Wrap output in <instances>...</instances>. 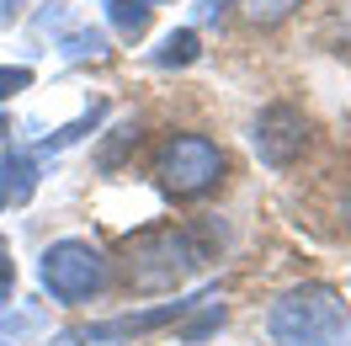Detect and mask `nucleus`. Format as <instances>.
<instances>
[{
	"mask_svg": "<svg viewBox=\"0 0 351 346\" xmlns=\"http://www.w3.org/2000/svg\"><path fill=\"white\" fill-rule=\"evenodd\" d=\"M271 346H351V309L325 282H298L266 314Z\"/></svg>",
	"mask_w": 351,
	"mask_h": 346,
	"instance_id": "1",
	"label": "nucleus"
},
{
	"mask_svg": "<svg viewBox=\"0 0 351 346\" xmlns=\"http://www.w3.org/2000/svg\"><path fill=\"white\" fill-rule=\"evenodd\" d=\"M208 256H213L208 240H197L192 229H144L138 240H128V282L133 288H176Z\"/></svg>",
	"mask_w": 351,
	"mask_h": 346,
	"instance_id": "2",
	"label": "nucleus"
},
{
	"mask_svg": "<svg viewBox=\"0 0 351 346\" xmlns=\"http://www.w3.org/2000/svg\"><path fill=\"white\" fill-rule=\"evenodd\" d=\"M38 277H43L48 299L80 309V303L101 299V293L112 288V266H107V256H101L96 245H86V240H59V245L43 251Z\"/></svg>",
	"mask_w": 351,
	"mask_h": 346,
	"instance_id": "3",
	"label": "nucleus"
},
{
	"mask_svg": "<svg viewBox=\"0 0 351 346\" xmlns=\"http://www.w3.org/2000/svg\"><path fill=\"white\" fill-rule=\"evenodd\" d=\"M154 176L171 197H208L223 181V150L202 133H176L154 160Z\"/></svg>",
	"mask_w": 351,
	"mask_h": 346,
	"instance_id": "4",
	"label": "nucleus"
},
{
	"mask_svg": "<svg viewBox=\"0 0 351 346\" xmlns=\"http://www.w3.org/2000/svg\"><path fill=\"white\" fill-rule=\"evenodd\" d=\"M250 144H256V154H261V165L287 171V165L308 150V117L293 107V102H271V107H261V117H256Z\"/></svg>",
	"mask_w": 351,
	"mask_h": 346,
	"instance_id": "5",
	"label": "nucleus"
},
{
	"mask_svg": "<svg viewBox=\"0 0 351 346\" xmlns=\"http://www.w3.org/2000/svg\"><path fill=\"white\" fill-rule=\"evenodd\" d=\"M186 309H192V303H160V309H144V314H117V320H107V325H86V330H75V336H64V341H75V346H101V341L149 336V330H160V325H176Z\"/></svg>",
	"mask_w": 351,
	"mask_h": 346,
	"instance_id": "6",
	"label": "nucleus"
},
{
	"mask_svg": "<svg viewBox=\"0 0 351 346\" xmlns=\"http://www.w3.org/2000/svg\"><path fill=\"white\" fill-rule=\"evenodd\" d=\"M101 11H107L112 32H117L123 43H138V38L149 32V5H144V0H101Z\"/></svg>",
	"mask_w": 351,
	"mask_h": 346,
	"instance_id": "7",
	"label": "nucleus"
},
{
	"mask_svg": "<svg viewBox=\"0 0 351 346\" xmlns=\"http://www.w3.org/2000/svg\"><path fill=\"white\" fill-rule=\"evenodd\" d=\"M197 54H202L197 32H192V27H176V32H165V38H160V48L149 54V65H160V69H181V65H192Z\"/></svg>",
	"mask_w": 351,
	"mask_h": 346,
	"instance_id": "8",
	"label": "nucleus"
},
{
	"mask_svg": "<svg viewBox=\"0 0 351 346\" xmlns=\"http://www.w3.org/2000/svg\"><path fill=\"white\" fill-rule=\"evenodd\" d=\"M107 48H112L107 32H96V27H75V32L59 38V54H64V59H101Z\"/></svg>",
	"mask_w": 351,
	"mask_h": 346,
	"instance_id": "9",
	"label": "nucleus"
},
{
	"mask_svg": "<svg viewBox=\"0 0 351 346\" xmlns=\"http://www.w3.org/2000/svg\"><path fill=\"white\" fill-rule=\"evenodd\" d=\"M240 5H245V16L256 27H277V22H287L304 0H240Z\"/></svg>",
	"mask_w": 351,
	"mask_h": 346,
	"instance_id": "10",
	"label": "nucleus"
},
{
	"mask_svg": "<svg viewBox=\"0 0 351 346\" xmlns=\"http://www.w3.org/2000/svg\"><path fill=\"white\" fill-rule=\"evenodd\" d=\"M32 86V69L27 65H0V102H11L16 91H27Z\"/></svg>",
	"mask_w": 351,
	"mask_h": 346,
	"instance_id": "11",
	"label": "nucleus"
},
{
	"mask_svg": "<svg viewBox=\"0 0 351 346\" xmlns=\"http://www.w3.org/2000/svg\"><path fill=\"white\" fill-rule=\"evenodd\" d=\"M0 293H11V251H5V235H0Z\"/></svg>",
	"mask_w": 351,
	"mask_h": 346,
	"instance_id": "12",
	"label": "nucleus"
},
{
	"mask_svg": "<svg viewBox=\"0 0 351 346\" xmlns=\"http://www.w3.org/2000/svg\"><path fill=\"white\" fill-rule=\"evenodd\" d=\"M223 5H229V0H197V16H202V22H213Z\"/></svg>",
	"mask_w": 351,
	"mask_h": 346,
	"instance_id": "13",
	"label": "nucleus"
},
{
	"mask_svg": "<svg viewBox=\"0 0 351 346\" xmlns=\"http://www.w3.org/2000/svg\"><path fill=\"white\" fill-rule=\"evenodd\" d=\"M22 5H27V0H0V16H16Z\"/></svg>",
	"mask_w": 351,
	"mask_h": 346,
	"instance_id": "14",
	"label": "nucleus"
},
{
	"mask_svg": "<svg viewBox=\"0 0 351 346\" xmlns=\"http://www.w3.org/2000/svg\"><path fill=\"white\" fill-rule=\"evenodd\" d=\"M346 224H351V208H346Z\"/></svg>",
	"mask_w": 351,
	"mask_h": 346,
	"instance_id": "15",
	"label": "nucleus"
},
{
	"mask_svg": "<svg viewBox=\"0 0 351 346\" xmlns=\"http://www.w3.org/2000/svg\"><path fill=\"white\" fill-rule=\"evenodd\" d=\"M144 5H154V0H144Z\"/></svg>",
	"mask_w": 351,
	"mask_h": 346,
	"instance_id": "16",
	"label": "nucleus"
}]
</instances>
